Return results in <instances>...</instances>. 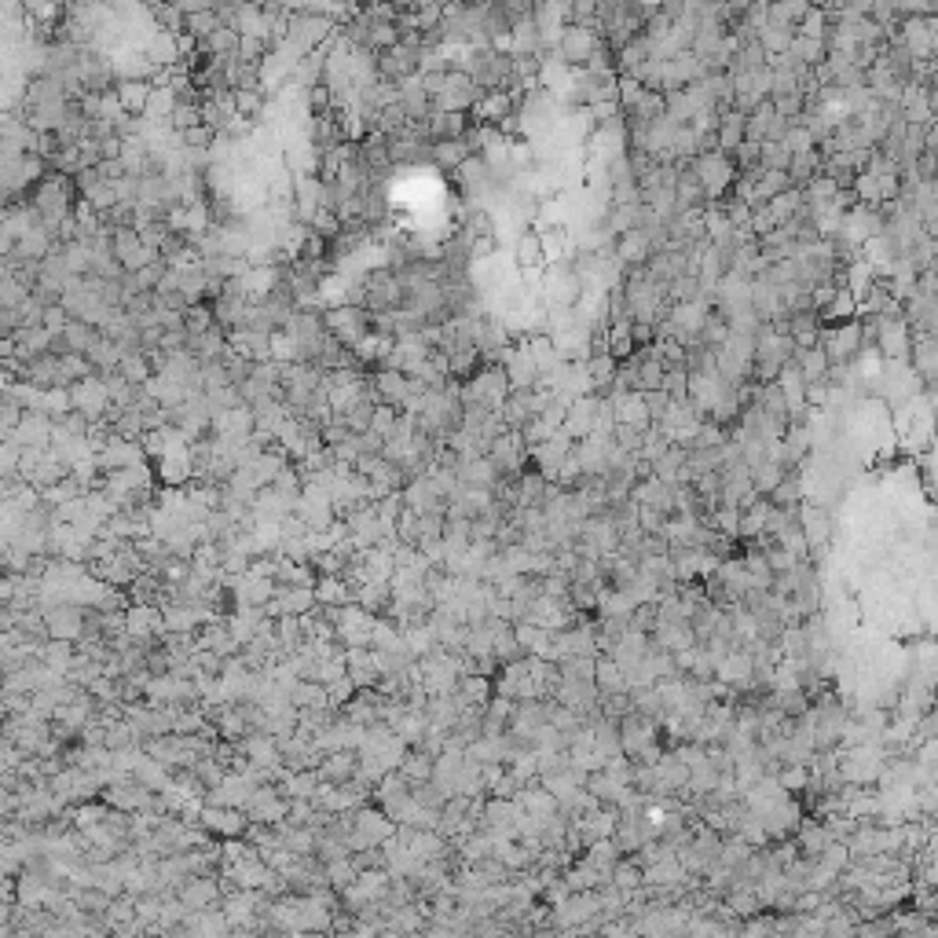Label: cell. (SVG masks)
I'll return each mask as SVG.
<instances>
[{"label":"cell","mask_w":938,"mask_h":938,"mask_svg":"<svg viewBox=\"0 0 938 938\" xmlns=\"http://www.w3.org/2000/svg\"><path fill=\"white\" fill-rule=\"evenodd\" d=\"M689 169H693V176H696V183L704 191V199H708V206L722 202L729 194V187H733V180H737V169H733V162L726 158V154H696Z\"/></svg>","instance_id":"1"},{"label":"cell","mask_w":938,"mask_h":938,"mask_svg":"<svg viewBox=\"0 0 938 938\" xmlns=\"http://www.w3.org/2000/svg\"><path fill=\"white\" fill-rule=\"evenodd\" d=\"M898 45L909 52L913 63L934 59V52H938V19H934V15L898 19Z\"/></svg>","instance_id":"2"},{"label":"cell","mask_w":938,"mask_h":938,"mask_svg":"<svg viewBox=\"0 0 938 938\" xmlns=\"http://www.w3.org/2000/svg\"><path fill=\"white\" fill-rule=\"evenodd\" d=\"M323 330H327L334 341H341L345 348H352L360 337L371 334V311L352 308V304L330 308V311H323Z\"/></svg>","instance_id":"3"},{"label":"cell","mask_w":938,"mask_h":938,"mask_svg":"<svg viewBox=\"0 0 938 938\" xmlns=\"http://www.w3.org/2000/svg\"><path fill=\"white\" fill-rule=\"evenodd\" d=\"M374 70H378V81H407V77L418 73V48H407V45H393L374 55Z\"/></svg>","instance_id":"4"},{"label":"cell","mask_w":938,"mask_h":938,"mask_svg":"<svg viewBox=\"0 0 938 938\" xmlns=\"http://www.w3.org/2000/svg\"><path fill=\"white\" fill-rule=\"evenodd\" d=\"M598 30L594 26H565L561 33V41H558V55L565 66H586V59L594 55L598 48Z\"/></svg>","instance_id":"5"},{"label":"cell","mask_w":938,"mask_h":938,"mask_svg":"<svg viewBox=\"0 0 938 938\" xmlns=\"http://www.w3.org/2000/svg\"><path fill=\"white\" fill-rule=\"evenodd\" d=\"M70 407L73 414H81L85 422H103L107 407H110V397H107V385L96 381V378H85L70 388Z\"/></svg>","instance_id":"6"},{"label":"cell","mask_w":938,"mask_h":938,"mask_svg":"<svg viewBox=\"0 0 938 938\" xmlns=\"http://www.w3.org/2000/svg\"><path fill=\"white\" fill-rule=\"evenodd\" d=\"M598 404H601V397H579V400H572V404H568V411H565V422H561V433H565L572 444H579V440H586V437H591V429H594V414H598Z\"/></svg>","instance_id":"7"},{"label":"cell","mask_w":938,"mask_h":938,"mask_svg":"<svg viewBox=\"0 0 938 938\" xmlns=\"http://www.w3.org/2000/svg\"><path fill=\"white\" fill-rule=\"evenodd\" d=\"M407 393H411V378L400 374V371H378V374L371 378V397H374V404H385V407H397V411H400V404L407 400Z\"/></svg>","instance_id":"8"},{"label":"cell","mask_w":938,"mask_h":938,"mask_svg":"<svg viewBox=\"0 0 938 938\" xmlns=\"http://www.w3.org/2000/svg\"><path fill=\"white\" fill-rule=\"evenodd\" d=\"M909 367L924 381V388H934V371H938L934 334H913V341H909Z\"/></svg>","instance_id":"9"},{"label":"cell","mask_w":938,"mask_h":938,"mask_svg":"<svg viewBox=\"0 0 938 938\" xmlns=\"http://www.w3.org/2000/svg\"><path fill=\"white\" fill-rule=\"evenodd\" d=\"M612 257H616L623 268H645V260L652 257V243H649L645 227H635V231H627V234H619L616 246H612Z\"/></svg>","instance_id":"10"},{"label":"cell","mask_w":938,"mask_h":938,"mask_svg":"<svg viewBox=\"0 0 938 938\" xmlns=\"http://www.w3.org/2000/svg\"><path fill=\"white\" fill-rule=\"evenodd\" d=\"M789 337H792L796 348H817L821 316H817V311H792V316H789Z\"/></svg>","instance_id":"11"},{"label":"cell","mask_w":938,"mask_h":938,"mask_svg":"<svg viewBox=\"0 0 938 938\" xmlns=\"http://www.w3.org/2000/svg\"><path fill=\"white\" fill-rule=\"evenodd\" d=\"M715 140H719V154L733 158V150H737L740 143H745V114H740V110H726V114H722V122H719Z\"/></svg>","instance_id":"12"},{"label":"cell","mask_w":938,"mask_h":938,"mask_svg":"<svg viewBox=\"0 0 938 938\" xmlns=\"http://www.w3.org/2000/svg\"><path fill=\"white\" fill-rule=\"evenodd\" d=\"M817 173H821V154H817V147L806 150V154H792V158H789V169H785L789 187H796V191H803Z\"/></svg>","instance_id":"13"},{"label":"cell","mask_w":938,"mask_h":938,"mask_svg":"<svg viewBox=\"0 0 938 938\" xmlns=\"http://www.w3.org/2000/svg\"><path fill=\"white\" fill-rule=\"evenodd\" d=\"M114 92H117V103H122V110L129 117H143L147 99H150V81H117Z\"/></svg>","instance_id":"14"},{"label":"cell","mask_w":938,"mask_h":938,"mask_svg":"<svg viewBox=\"0 0 938 938\" xmlns=\"http://www.w3.org/2000/svg\"><path fill=\"white\" fill-rule=\"evenodd\" d=\"M792 363H796V371L803 374L806 385L825 381V374H829V360H825V352H821V348H796Z\"/></svg>","instance_id":"15"},{"label":"cell","mask_w":938,"mask_h":938,"mask_svg":"<svg viewBox=\"0 0 938 938\" xmlns=\"http://www.w3.org/2000/svg\"><path fill=\"white\" fill-rule=\"evenodd\" d=\"M514 264H517V271H542L546 268V257H542V246H539L535 231H524L521 239L514 243Z\"/></svg>","instance_id":"16"},{"label":"cell","mask_w":938,"mask_h":938,"mask_svg":"<svg viewBox=\"0 0 938 938\" xmlns=\"http://www.w3.org/2000/svg\"><path fill=\"white\" fill-rule=\"evenodd\" d=\"M465 158H469V147L462 140H437L433 147H429V162H433L437 169H448V173H455Z\"/></svg>","instance_id":"17"},{"label":"cell","mask_w":938,"mask_h":938,"mask_svg":"<svg viewBox=\"0 0 938 938\" xmlns=\"http://www.w3.org/2000/svg\"><path fill=\"white\" fill-rule=\"evenodd\" d=\"M586 367V378H591V385H594V397H601L605 400V393H609V385H612V378H616V360L609 356V352H598V356H591L583 363Z\"/></svg>","instance_id":"18"},{"label":"cell","mask_w":938,"mask_h":938,"mask_svg":"<svg viewBox=\"0 0 938 938\" xmlns=\"http://www.w3.org/2000/svg\"><path fill=\"white\" fill-rule=\"evenodd\" d=\"M792 37H796V30H785V26H759L755 30V45L763 48L766 59H777V55L789 52Z\"/></svg>","instance_id":"19"},{"label":"cell","mask_w":938,"mask_h":938,"mask_svg":"<svg viewBox=\"0 0 938 938\" xmlns=\"http://www.w3.org/2000/svg\"><path fill=\"white\" fill-rule=\"evenodd\" d=\"M117 374H122L129 385H147V378L154 374V367H150V360H147V352L143 348H129V352H122V363H117Z\"/></svg>","instance_id":"20"},{"label":"cell","mask_w":938,"mask_h":938,"mask_svg":"<svg viewBox=\"0 0 938 938\" xmlns=\"http://www.w3.org/2000/svg\"><path fill=\"white\" fill-rule=\"evenodd\" d=\"M546 488H550V484H546V481L535 473V469H524V473L517 477V484H514V499H517L521 506H528V510H532V506L539 510L542 499H546Z\"/></svg>","instance_id":"21"},{"label":"cell","mask_w":938,"mask_h":938,"mask_svg":"<svg viewBox=\"0 0 938 938\" xmlns=\"http://www.w3.org/2000/svg\"><path fill=\"white\" fill-rule=\"evenodd\" d=\"M481 371V352L477 348H451L448 352V378L462 381V378H473Z\"/></svg>","instance_id":"22"},{"label":"cell","mask_w":938,"mask_h":938,"mask_svg":"<svg viewBox=\"0 0 938 938\" xmlns=\"http://www.w3.org/2000/svg\"><path fill=\"white\" fill-rule=\"evenodd\" d=\"M510 41H514V55H542V45H539V30L532 19H521L510 26Z\"/></svg>","instance_id":"23"},{"label":"cell","mask_w":938,"mask_h":938,"mask_svg":"<svg viewBox=\"0 0 938 938\" xmlns=\"http://www.w3.org/2000/svg\"><path fill=\"white\" fill-rule=\"evenodd\" d=\"M799 206H803V191L789 187L785 194H777V199H770V202H766V213H770L773 227H780V224H789V220L796 217V209H799Z\"/></svg>","instance_id":"24"},{"label":"cell","mask_w":938,"mask_h":938,"mask_svg":"<svg viewBox=\"0 0 938 938\" xmlns=\"http://www.w3.org/2000/svg\"><path fill=\"white\" fill-rule=\"evenodd\" d=\"M726 337H729V323H726V320L719 316V311L712 308V311H708V320H704V327H700V334H696V345L715 352V348L726 345Z\"/></svg>","instance_id":"25"},{"label":"cell","mask_w":938,"mask_h":938,"mask_svg":"<svg viewBox=\"0 0 938 938\" xmlns=\"http://www.w3.org/2000/svg\"><path fill=\"white\" fill-rule=\"evenodd\" d=\"M854 316H857V297H854L847 286H840L836 297H832V304L821 311V320H825V323H850Z\"/></svg>","instance_id":"26"},{"label":"cell","mask_w":938,"mask_h":938,"mask_svg":"<svg viewBox=\"0 0 938 938\" xmlns=\"http://www.w3.org/2000/svg\"><path fill=\"white\" fill-rule=\"evenodd\" d=\"M829 26H832V19L825 15V8H810V12L799 19V26H796V37H806V41H821V45H825Z\"/></svg>","instance_id":"27"},{"label":"cell","mask_w":938,"mask_h":938,"mask_svg":"<svg viewBox=\"0 0 938 938\" xmlns=\"http://www.w3.org/2000/svg\"><path fill=\"white\" fill-rule=\"evenodd\" d=\"M766 514H770V502L755 499L748 510H740V521H737V535H763L766 532Z\"/></svg>","instance_id":"28"},{"label":"cell","mask_w":938,"mask_h":938,"mask_svg":"<svg viewBox=\"0 0 938 938\" xmlns=\"http://www.w3.org/2000/svg\"><path fill=\"white\" fill-rule=\"evenodd\" d=\"M631 122H642V125H652L663 117V92H642V99L635 103V110L627 114Z\"/></svg>","instance_id":"29"},{"label":"cell","mask_w":938,"mask_h":938,"mask_svg":"<svg viewBox=\"0 0 938 938\" xmlns=\"http://www.w3.org/2000/svg\"><path fill=\"white\" fill-rule=\"evenodd\" d=\"M799 499H803V484H799L796 477H785V481H780V484L770 491V506H773V510H796Z\"/></svg>","instance_id":"30"},{"label":"cell","mask_w":938,"mask_h":938,"mask_svg":"<svg viewBox=\"0 0 938 938\" xmlns=\"http://www.w3.org/2000/svg\"><path fill=\"white\" fill-rule=\"evenodd\" d=\"M789 55L810 70V66H817V63H825V45H821V41H806V37H792Z\"/></svg>","instance_id":"31"},{"label":"cell","mask_w":938,"mask_h":938,"mask_svg":"<svg viewBox=\"0 0 938 938\" xmlns=\"http://www.w3.org/2000/svg\"><path fill=\"white\" fill-rule=\"evenodd\" d=\"M785 477H789V473H785V469H780L777 462H759V465L752 469V488H755L759 495H770Z\"/></svg>","instance_id":"32"},{"label":"cell","mask_w":938,"mask_h":938,"mask_svg":"<svg viewBox=\"0 0 938 938\" xmlns=\"http://www.w3.org/2000/svg\"><path fill=\"white\" fill-rule=\"evenodd\" d=\"M183 330H187V337H199V334H206L209 327H217L213 323V311L206 308V304H191L187 311H183Z\"/></svg>","instance_id":"33"},{"label":"cell","mask_w":938,"mask_h":938,"mask_svg":"<svg viewBox=\"0 0 938 938\" xmlns=\"http://www.w3.org/2000/svg\"><path fill=\"white\" fill-rule=\"evenodd\" d=\"M663 371H668V367H663V360H638V393H652V388H660Z\"/></svg>","instance_id":"34"},{"label":"cell","mask_w":938,"mask_h":938,"mask_svg":"<svg viewBox=\"0 0 938 938\" xmlns=\"http://www.w3.org/2000/svg\"><path fill=\"white\" fill-rule=\"evenodd\" d=\"M686 388H689V374H686V367H668V371H663L660 393H668L671 400H686Z\"/></svg>","instance_id":"35"},{"label":"cell","mask_w":938,"mask_h":938,"mask_svg":"<svg viewBox=\"0 0 938 938\" xmlns=\"http://www.w3.org/2000/svg\"><path fill=\"white\" fill-rule=\"evenodd\" d=\"M397 418H400V411H397V407H385V404H378V407H374V414H371V433H374V437H381V440H388V433H393V429H397Z\"/></svg>","instance_id":"36"},{"label":"cell","mask_w":938,"mask_h":938,"mask_svg":"<svg viewBox=\"0 0 938 938\" xmlns=\"http://www.w3.org/2000/svg\"><path fill=\"white\" fill-rule=\"evenodd\" d=\"M726 444V429H719V425H712V422H704L700 425V433H696V440L689 444V451H715V448H722Z\"/></svg>","instance_id":"37"},{"label":"cell","mask_w":938,"mask_h":938,"mask_svg":"<svg viewBox=\"0 0 938 938\" xmlns=\"http://www.w3.org/2000/svg\"><path fill=\"white\" fill-rule=\"evenodd\" d=\"M780 147H785L789 154H806V150H814L817 143H814V136L799 125V122H792L789 125V132H785V140H780Z\"/></svg>","instance_id":"38"},{"label":"cell","mask_w":938,"mask_h":938,"mask_svg":"<svg viewBox=\"0 0 938 938\" xmlns=\"http://www.w3.org/2000/svg\"><path fill=\"white\" fill-rule=\"evenodd\" d=\"M729 162H733L737 173H755V169H759V143L745 140V143H740V147L733 150V158H729Z\"/></svg>","instance_id":"39"},{"label":"cell","mask_w":938,"mask_h":938,"mask_svg":"<svg viewBox=\"0 0 938 938\" xmlns=\"http://www.w3.org/2000/svg\"><path fill=\"white\" fill-rule=\"evenodd\" d=\"M913 414H917L913 400H902V404H894V407H891V425H894V437H898V440H902V437L909 433Z\"/></svg>","instance_id":"40"},{"label":"cell","mask_w":938,"mask_h":938,"mask_svg":"<svg viewBox=\"0 0 938 938\" xmlns=\"http://www.w3.org/2000/svg\"><path fill=\"white\" fill-rule=\"evenodd\" d=\"M803 524H806V532H803L806 542H825V535H829V521L821 517L817 510H803Z\"/></svg>","instance_id":"41"},{"label":"cell","mask_w":938,"mask_h":938,"mask_svg":"<svg viewBox=\"0 0 938 938\" xmlns=\"http://www.w3.org/2000/svg\"><path fill=\"white\" fill-rule=\"evenodd\" d=\"M737 521H740L737 506H719V510L712 514V524H715L722 535H737Z\"/></svg>","instance_id":"42"},{"label":"cell","mask_w":938,"mask_h":938,"mask_svg":"<svg viewBox=\"0 0 938 938\" xmlns=\"http://www.w3.org/2000/svg\"><path fill=\"white\" fill-rule=\"evenodd\" d=\"M642 404H645V414H649V425H652V422H660L663 411H668L671 397H668V393H660V388H652V393H642Z\"/></svg>","instance_id":"43"},{"label":"cell","mask_w":938,"mask_h":938,"mask_svg":"<svg viewBox=\"0 0 938 938\" xmlns=\"http://www.w3.org/2000/svg\"><path fill=\"white\" fill-rule=\"evenodd\" d=\"M598 671H601V675H598V682H601L605 689H612V686H619V682H623V678H619V668H616V663H601Z\"/></svg>","instance_id":"44"}]
</instances>
